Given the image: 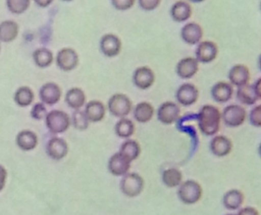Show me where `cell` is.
<instances>
[{"label": "cell", "instance_id": "6da1fadb", "mask_svg": "<svg viewBox=\"0 0 261 215\" xmlns=\"http://www.w3.org/2000/svg\"><path fill=\"white\" fill-rule=\"evenodd\" d=\"M221 114L219 109L212 105H205L198 114V126L206 136H213L219 131Z\"/></svg>", "mask_w": 261, "mask_h": 215}, {"label": "cell", "instance_id": "7a4b0ae2", "mask_svg": "<svg viewBox=\"0 0 261 215\" xmlns=\"http://www.w3.org/2000/svg\"><path fill=\"white\" fill-rule=\"evenodd\" d=\"M178 195L184 204H196L202 196V188L198 181L187 180L180 185Z\"/></svg>", "mask_w": 261, "mask_h": 215}, {"label": "cell", "instance_id": "3957f363", "mask_svg": "<svg viewBox=\"0 0 261 215\" xmlns=\"http://www.w3.org/2000/svg\"><path fill=\"white\" fill-rule=\"evenodd\" d=\"M144 187L145 181L143 177L135 172L125 175L120 182L122 192L129 198H135L140 195Z\"/></svg>", "mask_w": 261, "mask_h": 215}, {"label": "cell", "instance_id": "277c9868", "mask_svg": "<svg viewBox=\"0 0 261 215\" xmlns=\"http://www.w3.org/2000/svg\"><path fill=\"white\" fill-rule=\"evenodd\" d=\"M110 112L117 117H124L132 109V102L126 95L117 93L111 96L108 102Z\"/></svg>", "mask_w": 261, "mask_h": 215}, {"label": "cell", "instance_id": "5b68a950", "mask_svg": "<svg viewBox=\"0 0 261 215\" xmlns=\"http://www.w3.org/2000/svg\"><path fill=\"white\" fill-rule=\"evenodd\" d=\"M46 125L53 133H62L66 131L70 127V117L65 111L53 110L46 115Z\"/></svg>", "mask_w": 261, "mask_h": 215}, {"label": "cell", "instance_id": "8992f818", "mask_svg": "<svg viewBox=\"0 0 261 215\" xmlns=\"http://www.w3.org/2000/svg\"><path fill=\"white\" fill-rule=\"evenodd\" d=\"M246 110L244 107L238 105H230L223 110L221 117L226 125L230 128L241 126L245 121Z\"/></svg>", "mask_w": 261, "mask_h": 215}, {"label": "cell", "instance_id": "52a82bcc", "mask_svg": "<svg viewBox=\"0 0 261 215\" xmlns=\"http://www.w3.org/2000/svg\"><path fill=\"white\" fill-rule=\"evenodd\" d=\"M238 100L244 105H254L260 99V79H258L253 85H243L239 87L237 93Z\"/></svg>", "mask_w": 261, "mask_h": 215}, {"label": "cell", "instance_id": "ba28073f", "mask_svg": "<svg viewBox=\"0 0 261 215\" xmlns=\"http://www.w3.org/2000/svg\"><path fill=\"white\" fill-rule=\"evenodd\" d=\"M181 108L175 102H166L160 105L157 113L159 120L164 125H172L178 120Z\"/></svg>", "mask_w": 261, "mask_h": 215}, {"label": "cell", "instance_id": "9c48e42d", "mask_svg": "<svg viewBox=\"0 0 261 215\" xmlns=\"http://www.w3.org/2000/svg\"><path fill=\"white\" fill-rule=\"evenodd\" d=\"M58 66L64 71H71L79 65V56L77 52L72 48H63L57 54Z\"/></svg>", "mask_w": 261, "mask_h": 215}, {"label": "cell", "instance_id": "30bf717a", "mask_svg": "<svg viewBox=\"0 0 261 215\" xmlns=\"http://www.w3.org/2000/svg\"><path fill=\"white\" fill-rule=\"evenodd\" d=\"M100 50L105 56L114 57L120 54L122 42L119 37L114 34H107L100 40Z\"/></svg>", "mask_w": 261, "mask_h": 215}, {"label": "cell", "instance_id": "8fae6325", "mask_svg": "<svg viewBox=\"0 0 261 215\" xmlns=\"http://www.w3.org/2000/svg\"><path fill=\"white\" fill-rule=\"evenodd\" d=\"M199 91L195 85L185 83L180 85L177 90L176 99L178 102L184 106H190L198 100Z\"/></svg>", "mask_w": 261, "mask_h": 215}, {"label": "cell", "instance_id": "7c38bea8", "mask_svg": "<svg viewBox=\"0 0 261 215\" xmlns=\"http://www.w3.org/2000/svg\"><path fill=\"white\" fill-rule=\"evenodd\" d=\"M218 47L213 41H205L200 43L196 49V59L202 64L212 62L218 56Z\"/></svg>", "mask_w": 261, "mask_h": 215}, {"label": "cell", "instance_id": "4fadbf2b", "mask_svg": "<svg viewBox=\"0 0 261 215\" xmlns=\"http://www.w3.org/2000/svg\"><path fill=\"white\" fill-rule=\"evenodd\" d=\"M155 73L149 67H138L134 73V82L140 89H148L155 82Z\"/></svg>", "mask_w": 261, "mask_h": 215}, {"label": "cell", "instance_id": "5bb4252c", "mask_svg": "<svg viewBox=\"0 0 261 215\" xmlns=\"http://www.w3.org/2000/svg\"><path fill=\"white\" fill-rule=\"evenodd\" d=\"M131 162L120 152L114 154L108 162V169L116 176L126 175L130 169Z\"/></svg>", "mask_w": 261, "mask_h": 215}, {"label": "cell", "instance_id": "9a60e30c", "mask_svg": "<svg viewBox=\"0 0 261 215\" xmlns=\"http://www.w3.org/2000/svg\"><path fill=\"white\" fill-rule=\"evenodd\" d=\"M39 96L44 103L53 105L60 101L62 97V89L59 85L55 82H47L40 88Z\"/></svg>", "mask_w": 261, "mask_h": 215}, {"label": "cell", "instance_id": "2e32d148", "mask_svg": "<svg viewBox=\"0 0 261 215\" xmlns=\"http://www.w3.org/2000/svg\"><path fill=\"white\" fill-rule=\"evenodd\" d=\"M181 36L186 44L194 45L200 42L203 37V29L195 22L188 23L181 28Z\"/></svg>", "mask_w": 261, "mask_h": 215}, {"label": "cell", "instance_id": "e0dca14e", "mask_svg": "<svg viewBox=\"0 0 261 215\" xmlns=\"http://www.w3.org/2000/svg\"><path fill=\"white\" fill-rule=\"evenodd\" d=\"M233 144L228 137L224 135L215 136L210 143L211 151L218 157H225L232 150Z\"/></svg>", "mask_w": 261, "mask_h": 215}, {"label": "cell", "instance_id": "ac0fdd59", "mask_svg": "<svg viewBox=\"0 0 261 215\" xmlns=\"http://www.w3.org/2000/svg\"><path fill=\"white\" fill-rule=\"evenodd\" d=\"M198 68L199 64L195 58H184L177 64V74L182 79H191L198 73Z\"/></svg>", "mask_w": 261, "mask_h": 215}, {"label": "cell", "instance_id": "d6986e66", "mask_svg": "<svg viewBox=\"0 0 261 215\" xmlns=\"http://www.w3.org/2000/svg\"><path fill=\"white\" fill-rule=\"evenodd\" d=\"M250 79L249 69L243 64H237L229 72V79L233 85L238 87L248 84Z\"/></svg>", "mask_w": 261, "mask_h": 215}, {"label": "cell", "instance_id": "ffe728a7", "mask_svg": "<svg viewBox=\"0 0 261 215\" xmlns=\"http://www.w3.org/2000/svg\"><path fill=\"white\" fill-rule=\"evenodd\" d=\"M233 88L231 84L218 82L212 88V96L215 102L224 103L228 102L233 96Z\"/></svg>", "mask_w": 261, "mask_h": 215}, {"label": "cell", "instance_id": "44dd1931", "mask_svg": "<svg viewBox=\"0 0 261 215\" xmlns=\"http://www.w3.org/2000/svg\"><path fill=\"white\" fill-rule=\"evenodd\" d=\"M88 120L98 122L103 120L106 114V108L103 102L98 100H92L87 104L85 111Z\"/></svg>", "mask_w": 261, "mask_h": 215}, {"label": "cell", "instance_id": "7402d4cb", "mask_svg": "<svg viewBox=\"0 0 261 215\" xmlns=\"http://www.w3.org/2000/svg\"><path fill=\"white\" fill-rule=\"evenodd\" d=\"M19 27L16 21L7 20L0 23V41L11 42L17 38Z\"/></svg>", "mask_w": 261, "mask_h": 215}, {"label": "cell", "instance_id": "603a6c76", "mask_svg": "<svg viewBox=\"0 0 261 215\" xmlns=\"http://www.w3.org/2000/svg\"><path fill=\"white\" fill-rule=\"evenodd\" d=\"M192 14V6L186 2H176L171 9V15L174 21L183 22L191 18Z\"/></svg>", "mask_w": 261, "mask_h": 215}, {"label": "cell", "instance_id": "cb8c5ba5", "mask_svg": "<svg viewBox=\"0 0 261 215\" xmlns=\"http://www.w3.org/2000/svg\"><path fill=\"white\" fill-rule=\"evenodd\" d=\"M244 195L238 189H231L226 192L223 198V204L227 210H235L242 206Z\"/></svg>", "mask_w": 261, "mask_h": 215}, {"label": "cell", "instance_id": "d4e9b609", "mask_svg": "<svg viewBox=\"0 0 261 215\" xmlns=\"http://www.w3.org/2000/svg\"><path fill=\"white\" fill-rule=\"evenodd\" d=\"M65 100L68 106L74 109L79 110L85 105V101H86V96H85V91L82 88L74 87L68 90L65 96Z\"/></svg>", "mask_w": 261, "mask_h": 215}, {"label": "cell", "instance_id": "484cf974", "mask_svg": "<svg viewBox=\"0 0 261 215\" xmlns=\"http://www.w3.org/2000/svg\"><path fill=\"white\" fill-rule=\"evenodd\" d=\"M119 152L132 163L140 157L141 148L137 140H127L122 143Z\"/></svg>", "mask_w": 261, "mask_h": 215}, {"label": "cell", "instance_id": "4316f807", "mask_svg": "<svg viewBox=\"0 0 261 215\" xmlns=\"http://www.w3.org/2000/svg\"><path fill=\"white\" fill-rule=\"evenodd\" d=\"M48 152L50 157L56 160H60L68 152V144L61 138H53L48 144Z\"/></svg>", "mask_w": 261, "mask_h": 215}, {"label": "cell", "instance_id": "83f0119b", "mask_svg": "<svg viewBox=\"0 0 261 215\" xmlns=\"http://www.w3.org/2000/svg\"><path fill=\"white\" fill-rule=\"evenodd\" d=\"M154 108L149 102L139 103L134 109V117L140 123H147L153 117Z\"/></svg>", "mask_w": 261, "mask_h": 215}, {"label": "cell", "instance_id": "f1b7e54d", "mask_svg": "<svg viewBox=\"0 0 261 215\" xmlns=\"http://www.w3.org/2000/svg\"><path fill=\"white\" fill-rule=\"evenodd\" d=\"M182 173L176 168H170L163 171L162 179L165 186L169 188H175L182 182Z\"/></svg>", "mask_w": 261, "mask_h": 215}, {"label": "cell", "instance_id": "f546056e", "mask_svg": "<svg viewBox=\"0 0 261 215\" xmlns=\"http://www.w3.org/2000/svg\"><path fill=\"white\" fill-rule=\"evenodd\" d=\"M38 143L36 134L31 131H22L18 134L17 143L21 149L30 150L34 149Z\"/></svg>", "mask_w": 261, "mask_h": 215}, {"label": "cell", "instance_id": "4dcf8cb0", "mask_svg": "<svg viewBox=\"0 0 261 215\" xmlns=\"http://www.w3.org/2000/svg\"><path fill=\"white\" fill-rule=\"evenodd\" d=\"M53 53L45 47L36 49L33 53V59L38 67L45 68L49 67L53 62Z\"/></svg>", "mask_w": 261, "mask_h": 215}, {"label": "cell", "instance_id": "1f68e13d", "mask_svg": "<svg viewBox=\"0 0 261 215\" xmlns=\"http://www.w3.org/2000/svg\"><path fill=\"white\" fill-rule=\"evenodd\" d=\"M34 97V93L30 87L22 86L15 93L14 100L19 106L27 107L33 103Z\"/></svg>", "mask_w": 261, "mask_h": 215}, {"label": "cell", "instance_id": "d6a6232c", "mask_svg": "<svg viewBox=\"0 0 261 215\" xmlns=\"http://www.w3.org/2000/svg\"><path fill=\"white\" fill-rule=\"evenodd\" d=\"M115 132L121 138H129L135 132V125L132 120L123 117L116 124Z\"/></svg>", "mask_w": 261, "mask_h": 215}, {"label": "cell", "instance_id": "836d02e7", "mask_svg": "<svg viewBox=\"0 0 261 215\" xmlns=\"http://www.w3.org/2000/svg\"><path fill=\"white\" fill-rule=\"evenodd\" d=\"M72 121L74 128L80 131L86 130L89 126V120L87 117L85 111L81 110H77L73 113Z\"/></svg>", "mask_w": 261, "mask_h": 215}, {"label": "cell", "instance_id": "e575fe53", "mask_svg": "<svg viewBox=\"0 0 261 215\" xmlns=\"http://www.w3.org/2000/svg\"><path fill=\"white\" fill-rule=\"evenodd\" d=\"M30 3V0H9L7 4L10 12L19 15L29 9Z\"/></svg>", "mask_w": 261, "mask_h": 215}, {"label": "cell", "instance_id": "d590c367", "mask_svg": "<svg viewBox=\"0 0 261 215\" xmlns=\"http://www.w3.org/2000/svg\"><path fill=\"white\" fill-rule=\"evenodd\" d=\"M47 109L43 103H36L32 108L31 116L36 120H42L46 117Z\"/></svg>", "mask_w": 261, "mask_h": 215}, {"label": "cell", "instance_id": "8d00e7d4", "mask_svg": "<svg viewBox=\"0 0 261 215\" xmlns=\"http://www.w3.org/2000/svg\"><path fill=\"white\" fill-rule=\"evenodd\" d=\"M250 121L252 125L256 128H259L261 126V106H257L253 108L250 111Z\"/></svg>", "mask_w": 261, "mask_h": 215}, {"label": "cell", "instance_id": "74e56055", "mask_svg": "<svg viewBox=\"0 0 261 215\" xmlns=\"http://www.w3.org/2000/svg\"><path fill=\"white\" fill-rule=\"evenodd\" d=\"M134 0H114L112 1L113 6L118 10H127L134 6Z\"/></svg>", "mask_w": 261, "mask_h": 215}, {"label": "cell", "instance_id": "f35d334b", "mask_svg": "<svg viewBox=\"0 0 261 215\" xmlns=\"http://www.w3.org/2000/svg\"><path fill=\"white\" fill-rule=\"evenodd\" d=\"M160 0H140L139 1L140 7L146 11H152L160 6Z\"/></svg>", "mask_w": 261, "mask_h": 215}, {"label": "cell", "instance_id": "ab89813d", "mask_svg": "<svg viewBox=\"0 0 261 215\" xmlns=\"http://www.w3.org/2000/svg\"><path fill=\"white\" fill-rule=\"evenodd\" d=\"M237 215H259V213L255 207H246L240 210Z\"/></svg>", "mask_w": 261, "mask_h": 215}, {"label": "cell", "instance_id": "60d3db41", "mask_svg": "<svg viewBox=\"0 0 261 215\" xmlns=\"http://www.w3.org/2000/svg\"><path fill=\"white\" fill-rule=\"evenodd\" d=\"M51 0H39V1H36V4L39 5L41 7H47V6H49L51 3Z\"/></svg>", "mask_w": 261, "mask_h": 215}, {"label": "cell", "instance_id": "b9f144b4", "mask_svg": "<svg viewBox=\"0 0 261 215\" xmlns=\"http://www.w3.org/2000/svg\"><path fill=\"white\" fill-rule=\"evenodd\" d=\"M226 215H237V214H233V213H228V214Z\"/></svg>", "mask_w": 261, "mask_h": 215}, {"label": "cell", "instance_id": "7bdbcfd3", "mask_svg": "<svg viewBox=\"0 0 261 215\" xmlns=\"http://www.w3.org/2000/svg\"><path fill=\"white\" fill-rule=\"evenodd\" d=\"M0 50H1V44H0Z\"/></svg>", "mask_w": 261, "mask_h": 215}]
</instances>
